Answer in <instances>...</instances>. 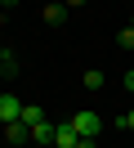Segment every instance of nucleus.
Here are the masks:
<instances>
[{
    "label": "nucleus",
    "instance_id": "f03ea898",
    "mask_svg": "<svg viewBox=\"0 0 134 148\" xmlns=\"http://www.w3.org/2000/svg\"><path fill=\"white\" fill-rule=\"evenodd\" d=\"M18 117H22V103H18V94H0V121L9 126V121H18Z\"/></svg>",
    "mask_w": 134,
    "mask_h": 148
},
{
    "label": "nucleus",
    "instance_id": "f8f14e48",
    "mask_svg": "<svg viewBox=\"0 0 134 148\" xmlns=\"http://www.w3.org/2000/svg\"><path fill=\"white\" fill-rule=\"evenodd\" d=\"M125 90H134V67H130V72H125Z\"/></svg>",
    "mask_w": 134,
    "mask_h": 148
},
{
    "label": "nucleus",
    "instance_id": "7ed1b4c3",
    "mask_svg": "<svg viewBox=\"0 0 134 148\" xmlns=\"http://www.w3.org/2000/svg\"><path fill=\"white\" fill-rule=\"evenodd\" d=\"M76 144H80V135L71 130V121H63V126L54 130V148H76Z\"/></svg>",
    "mask_w": 134,
    "mask_h": 148
},
{
    "label": "nucleus",
    "instance_id": "f257e3e1",
    "mask_svg": "<svg viewBox=\"0 0 134 148\" xmlns=\"http://www.w3.org/2000/svg\"><path fill=\"white\" fill-rule=\"evenodd\" d=\"M71 130H76L80 139H98V130H103V117H98V112H76V117H71Z\"/></svg>",
    "mask_w": 134,
    "mask_h": 148
},
{
    "label": "nucleus",
    "instance_id": "9d476101",
    "mask_svg": "<svg viewBox=\"0 0 134 148\" xmlns=\"http://www.w3.org/2000/svg\"><path fill=\"white\" fill-rule=\"evenodd\" d=\"M121 126H125V130H134V108H130V112H121Z\"/></svg>",
    "mask_w": 134,
    "mask_h": 148
},
{
    "label": "nucleus",
    "instance_id": "39448f33",
    "mask_svg": "<svg viewBox=\"0 0 134 148\" xmlns=\"http://www.w3.org/2000/svg\"><path fill=\"white\" fill-rule=\"evenodd\" d=\"M40 18L58 27V23H67V5H45V9H40Z\"/></svg>",
    "mask_w": 134,
    "mask_h": 148
},
{
    "label": "nucleus",
    "instance_id": "9b49d317",
    "mask_svg": "<svg viewBox=\"0 0 134 148\" xmlns=\"http://www.w3.org/2000/svg\"><path fill=\"white\" fill-rule=\"evenodd\" d=\"M63 5H67V9H80V5H89V0H63Z\"/></svg>",
    "mask_w": 134,
    "mask_h": 148
},
{
    "label": "nucleus",
    "instance_id": "4468645a",
    "mask_svg": "<svg viewBox=\"0 0 134 148\" xmlns=\"http://www.w3.org/2000/svg\"><path fill=\"white\" fill-rule=\"evenodd\" d=\"M0 14H5V5H0Z\"/></svg>",
    "mask_w": 134,
    "mask_h": 148
},
{
    "label": "nucleus",
    "instance_id": "423d86ee",
    "mask_svg": "<svg viewBox=\"0 0 134 148\" xmlns=\"http://www.w3.org/2000/svg\"><path fill=\"white\" fill-rule=\"evenodd\" d=\"M22 121H27V126L45 121V108H40V103H22Z\"/></svg>",
    "mask_w": 134,
    "mask_h": 148
},
{
    "label": "nucleus",
    "instance_id": "0eeeda50",
    "mask_svg": "<svg viewBox=\"0 0 134 148\" xmlns=\"http://www.w3.org/2000/svg\"><path fill=\"white\" fill-rule=\"evenodd\" d=\"M14 67H18V58H14V54H9V49H5V45H0V72H5V76H9V72H14Z\"/></svg>",
    "mask_w": 134,
    "mask_h": 148
},
{
    "label": "nucleus",
    "instance_id": "6e6552de",
    "mask_svg": "<svg viewBox=\"0 0 134 148\" xmlns=\"http://www.w3.org/2000/svg\"><path fill=\"white\" fill-rule=\"evenodd\" d=\"M85 90H103V72H85Z\"/></svg>",
    "mask_w": 134,
    "mask_h": 148
},
{
    "label": "nucleus",
    "instance_id": "20e7f679",
    "mask_svg": "<svg viewBox=\"0 0 134 148\" xmlns=\"http://www.w3.org/2000/svg\"><path fill=\"white\" fill-rule=\"evenodd\" d=\"M54 130H58L54 121H36V126H31V144H49L54 148Z\"/></svg>",
    "mask_w": 134,
    "mask_h": 148
},
{
    "label": "nucleus",
    "instance_id": "1a4fd4ad",
    "mask_svg": "<svg viewBox=\"0 0 134 148\" xmlns=\"http://www.w3.org/2000/svg\"><path fill=\"white\" fill-rule=\"evenodd\" d=\"M116 40H121V49H134V27H121V36H116Z\"/></svg>",
    "mask_w": 134,
    "mask_h": 148
},
{
    "label": "nucleus",
    "instance_id": "ddd939ff",
    "mask_svg": "<svg viewBox=\"0 0 134 148\" xmlns=\"http://www.w3.org/2000/svg\"><path fill=\"white\" fill-rule=\"evenodd\" d=\"M0 5H18V0H0Z\"/></svg>",
    "mask_w": 134,
    "mask_h": 148
}]
</instances>
